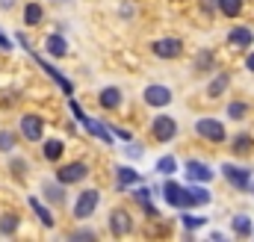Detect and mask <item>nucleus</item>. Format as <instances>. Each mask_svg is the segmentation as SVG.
I'll use <instances>...</instances> for the list:
<instances>
[{"mask_svg": "<svg viewBox=\"0 0 254 242\" xmlns=\"http://www.w3.org/2000/svg\"><path fill=\"white\" fill-rule=\"evenodd\" d=\"M110 228H113L116 237H125V234L133 231V222H130V216H127L125 210H116V213L110 216Z\"/></svg>", "mask_w": 254, "mask_h": 242, "instance_id": "11", "label": "nucleus"}, {"mask_svg": "<svg viewBox=\"0 0 254 242\" xmlns=\"http://www.w3.org/2000/svg\"><path fill=\"white\" fill-rule=\"evenodd\" d=\"M163 192H166V201H169L172 207H184V204H187V189H184L181 183L169 181L163 186Z\"/></svg>", "mask_w": 254, "mask_h": 242, "instance_id": "12", "label": "nucleus"}, {"mask_svg": "<svg viewBox=\"0 0 254 242\" xmlns=\"http://www.w3.org/2000/svg\"><path fill=\"white\" fill-rule=\"evenodd\" d=\"M252 145H254V139H252V136H246V133H240V136L234 139V151H237V154L252 151Z\"/></svg>", "mask_w": 254, "mask_h": 242, "instance_id": "29", "label": "nucleus"}, {"mask_svg": "<svg viewBox=\"0 0 254 242\" xmlns=\"http://www.w3.org/2000/svg\"><path fill=\"white\" fill-rule=\"evenodd\" d=\"M74 240H95V234L92 231H80V234H74Z\"/></svg>", "mask_w": 254, "mask_h": 242, "instance_id": "35", "label": "nucleus"}, {"mask_svg": "<svg viewBox=\"0 0 254 242\" xmlns=\"http://www.w3.org/2000/svg\"><path fill=\"white\" fill-rule=\"evenodd\" d=\"M219 9H222V15H228V18H237V15L243 12V0H219Z\"/></svg>", "mask_w": 254, "mask_h": 242, "instance_id": "25", "label": "nucleus"}, {"mask_svg": "<svg viewBox=\"0 0 254 242\" xmlns=\"http://www.w3.org/2000/svg\"><path fill=\"white\" fill-rule=\"evenodd\" d=\"M45 48H48V54H51V57H57V60L68 54V45H65V39H63V36H48Z\"/></svg>", "mask_w": 254, "mask_h": 242, "instance_id": "19", "label": "nucleus"}, {"mask_svg": "<svg viewBox=\"0 0 254 242\" xmlns=\"http://www.w3.org/2000/svg\"><path fill=\"white\" fill-rule=\"evenodd\" d=\"M181 51H184V45L178 39H160L151 45V54L160 60H175V57H181Z\"/></svg>", "mask_w": 254, "mask_h": 242, "instance_id": "4", "label": "nucleus"}, {"mask_svg": "<svg viewBox=\"0 0 254 242\" xmlns=\"http://www.w3.org/2000/svg\"><path fill=\"white\" fill-rule=\"evenodd\" d=\"M228 39H231V45H237V48H249V45L254 42V33L249 30V27H234Z\"/></svg>", "mask_w": 254, "mask_h": 242, "instance_id": "15", "label": "nucleus"}, {"mask_svg": "<svg viewBox=\"0 0 254 242\" xmlns=\"http://www.w3.org/2000/svg\"><path fill=\"white\" fill-rule=\"evenodd\" d=\"M89 175V169H86V163H68V166H63L60 172H57V181L63 183H77V181H83Z\"/></svg>", "mask_w": 254, "mask_h": 242, "instance_id": "6", "label": "nucleus"}, {"mask_svg": "<svg viewBox=\"0 0 254 242\" xmlns=\"http://www.w3.org/2000/svg\"><path fill=\"white\" fill-rule=\"evenodd\" d=\"M145 104H151V107H166V104H172V92H169L166 86H148V89H145Z\"/></svg>", "mask_w": 254, "mask_h": 242, "instance_id": "9", "label": "nucleus"}, {"mask_svg": "<svg viewBox=\"0 0 254 242\" xmlns=\"http://www.w3.org/2000/svg\"><path fill=\"white\" fill-rule=\"evenodd\" d=\"M68 107H71V113H74V119L80 121V124H83V127H86V130L92 133V136H98V139H104L107 145H113V133H110V130H107L104 124H98V121H92V119H89V116H86V113H83V110L77 107V101H71Z\"/></svg>", "mask_w": 254, "mask_h": 242, "instance_id": "1", "label": "nucleus"}, {"mask_svg": "<svg viewBox=\"0 0 254 242\" xmlns=\"http://www.w3.org/2000/svg\"><path fill=\"white\" fill-rule=\"evenodd\" d=\"M225 89H228V74H219V77H216V80L210 83V89H207V95H210V98H219V95H222Z\"/></svg>", "mask_w": 254, "mask_h": 242, "instance_id": "28", "label": "nucleus"}, {"mask_svg": "<svg viewBox=\"0 0 254 242\" xmlns=\"http://www.w3.org/2000/svg\"><path fill=\"white\" fill-rule=\"evenodd\" d=\"M195 133L204 136V139H210V142H225V124L216 119H198Z\"/></svg>", "mask_w": 254, "mask_h": 242, "instance_id": "2", "label": "nucleus"}, {"mask_svg": "<svg viewBox=\"0 0 254 242\" xmlns=\"http://www.w3.org/2000/svg\"><path fill=\"white\" fill-rule=\"evenodd\" d=\"M157 172L166 175V178L175 175V172H178V160H175V157H160V160H157Z\"/></svg>", "mask_w": 254, "mask_h": 242, "instance_id": "26", "label": "nucleus"}, {"mask_svg": "<svg viewBox=\"0 0 254 242\" xmlns=\"http://www.w3.org/2000/svg\"><path fill=\"white\" fill-rule=\"evenodd\" d=\"M15 231H18V216H15V213H3V216H0V234L9 237V234H15Z\"/></svg>", "mask_w": 254, "mask_h": 242, "instance_id": "21", "label": "nucleus"}, {"mask_svg": "<svg viewBox=\"0 0 254 242\" xmlns=\"http://www.w3.org/2000/svg\"><path fill=\"white\" fill-rule=\"evenodd\" d=\"M116 172H119V186H122V189H127V186H136V183H139V172H133L130 166H119Z\"/></svg>", "mask_w": 254, "mask_h": 242, "instance_id": "20", "label": "nucleus"}, {"mask_svg": "<svg viewBox=\"0 0 254 242\" xmlns=\"http://www.w3.org/2000/svg\"><path fill=\"white\" fill-rule=\"evenodd\" d=\"M195 65H198V68H210V65H213V54H210V51H204V54H201V60L195 62Z\"/></svg>", "mask_w": 254, "mask_h": 242, "instance_id": "33", "label": "nucleus"}, {"mask_svg": "<svg viewBox=\"0 0 254 242\" xmlns=\"http://www.w3.org/2000/svg\"><path fill=\"white\" fill-rule=\"evenodd\" d=\"M222 175L234 183L237 189H249V183H252V172L249 169H240V166H231V163L222 166Z\"/></svg>", "mask_w": 254, "mask_h": 242, "instance_id": "7", "label": "nucleus"}, {"mask_svg": "<svg viewBox=\"0 0 254 242\" xmlns=\"http://www.w3.org/2000/svg\"><path fill=\"white\" fill-rule=\"evenodd\" d=\"M30 210L42 219V225H45V228H54V216H51V210H48L39 198H30Z\"/></svg>", "mask_w": 254, "mask_h": 242, "instance_id": "18", "label": "nucleus"}, {"mask_svg": "<svg viewBox=\"0 0 254 242\" xmlns=\"http://www.w3.org/2000/svg\"><path fill=\"white\" fill-rule=\"evenodd\" d=\"M213 201V195L204 189V186H192L187 189V204L184 207H204V204H210Z\"/></svg>", "mask_w": 254, "mask_h": 242, "instance_id": "13", "label": "nucleus"}, {"mask_svg": "<svg viewBox=\"0 0 254 242\" xmlns=\"http://www.w3.org/2000/svg\"><path fill=\"white\" fill-rule=\"evenodd\" d=\"M42 189H45V195H48V201H51V204H63V201H65V189H63V186H57V183H45Z\"/></svg>", "mask_w": 254, "mask_h": 242, "instance_id": "23", "label": "nucleus"}, {"mask_svg": "<svg viewBox=\"0 0 254 242\" xmlns=\"http://www.w3.org/2000/svg\"><path fill=\"white\" fill-rule=\"evenodd\" d=\"M133 198H136V201H139V204H142V210H145V213H148V216H154V219H157V216H160V213H157V207H154V204H151V189H145V186H139V189H136V195H133Z\"/></svg>", "mask_w": 254, "mask_h": 242, "instance_id": "17", "label": "nucleus"}, {"mask_svg": "<svg viewBox=\"0 0 254 242\" xmlns=\"http://www.w3.org/2000/svg\"><path fill=\"white\" fill-rule=\"evenodd\" d=\"M187 178H190V181H201V183H207V181H213V169H210L207 163L190 160V163H187Z\"/></svg>", "mask_w": 254, "mask_h": 242, "instance_id": "10", "label": "nucleus"}, {"mask_svg": "<svg viewBox=\"0 0 254 242\" xmlns=\"http://www.w3.org/2000/svg\"><path fill=\"white\" fill-rule=\"evenodd\" d=\"M204 225H207V219H204V216H190V213L184 216V228H187V231H195V228H204Z\"/></svg>", "mask_w": 254, "mask_h": 242, "instance_id": "30", "label": "nucleus"}, {"mask_svg": "<svg viewBox=\"0 0 254 242\" xmlns=\"http://www.w3.org/2000/svg\"><path fill=\"white\" fill-rule=\"evenodd\" d=\"M151 133L160 139V142H172L178 136V121L169 119V116H160V119L151 121Z\"/></svg>", "mask_w": 254, "mask_h": 242, "instance_id": "3", "label": "nucleus"}, {"mask_svg": "<svg viewBox=\"0 0 254 242\" xmlns=\"http://www.w3.org/2000/svg\"><path fill=\"white\" fill-rule=\"evenodd\" d=\"M30 57H33V60H39V65H42V68H45V71L51 74V80H57V83L63 86V92H65V95H71V92H74V86H71V83L65 80V74H60L57 68H51V65H48V62H45V60H42V57H39L36 51H30Z\"/></svg>", "mask_w": 254, "mask_h": 242, "instance_id": "14", "label": "nucleus"}, {"mask_svg": "<svg viewBox=\"0 0 254 242\" xmlns=\"http://www.w3.org/2000/svg\"><path fill=\"white\" fill-rule=\"evenodd\" d=\"M95 207H98V192L95 189H86V192H80V198L74 204V216L77 219H89L95 213Z\"/></svg>", "mask_w": 254, "mask_h": 242, "instance_id": "5", "label": "nucleus"}, {"mask_svg": "<svg viewBox=\"0 0 254 242\" xmlns=\"http://www.w3.org/2000/svg\"><path fill=\"white\" fill-rule=\"evenodd\" d=\"M116 136H119V139H125V142L133 139V136H130V130H116Z\"/></svg>", "mask_w": 254, "mask_h": 242, "instance_id": "37", "label": "nucleus"}, {"mask_svg": "<svg viewBox=\"0 0 254 242\" xmlns=\"http://www.w3.org/2000/svg\"><path fill=\"white\" fill-rule=\"evenodd\" d=\"M98 104H101L104 110H116V107L122 104V92H119L116 86H110V89H104V92H101V98H98Z\"/></svg>", "mask_w": 254, "mask_h": 242, "instance_id": "16", "label": "nucleus"}, {"mask_svg": "<svg viewBox=\"0 0 254 242\" xmlns=\"http://www.w3.org/2000/svg\"><path fill=\"white\" fill-rule=\"evenodd\" d=\"M246 68H249V71L254 74V54H249V60H246Z\"/></svg>", "mask_w": 254, "mask_h": 242, "instance_id": "38", "label": "nucleus"}, {"mask_svg": "<svg viewBox=\"0 0 254 242\" xmlns=\"http://www.w3.org/2000/svg\"><path fill=\"white\" fill-rule=\"evenodd\" d=\"M12 169H15V175H24V169H27V166H24V160H15V163H12Z\"/></svg>", "mask_w": 254, "mask_h": 242, "instance_id": "34", "label": "nucleus"}, {"mask_svg": "<svg viewBox=\"0 0 254 242\" xmlns=\"http://www.w3.org/2000/svg\"><path fill=\"white\" fill-rule=\"evenodd\" d=\"M254 228H252V219L249 216H234V234H240V237H249Z\"/></svg>", "mask_w": 254, "mask_h": 242, "instance_id": "27", "label": "nucleus"}, {"mask_svg": "<svg viewBox=\"0 0 254 242\" xmlns=\"http://www.w3.org/2000/svg\"><path fill=\"white\" fill-rule=\"evenodd\" d=\"M228 116H231V119H243V116H246V104H243V101H234V104L228 107Z\"/></svg>", "mask_w": 254, "mask_h": 242, "instance_id": "32", "label": "nucleus"}, {"mask_svg": "<svg viewBox=\"0 0 254 242\" xmlns=\"http://www.w3.org/2000/svg\"><path fill=\"white\" fill-rule=\"evenodd\" d=\"M0 48H3V51H12V42H9L3 33H0Z\"/></svg>", "mask_w": 254, "mask_h": 242, "instance_id": "36", "label": "nucleus"}, {"mask_svg": "<svg viewBox=\"0 0 254 242\" xmlns=\"http://www.w3.org/2000/svg\"><path fill=\"white\" fill-rule=\"evenodd\" d=\"M42 15H45V12H42V6H39V3H27V9H24V24H30V27H33V24H39V21H42Z\"/></svg>", "mask_w": 254, "mask_h": 242, "instance_id": "24", "label": "nucleus"}, {"mask_svg": "<svg viewBox=\"0 0 254 242\" xmlns=\"http://www.w3.org/2000/svg\"><path fill=\"white\" fill-rule=\"evenodd\" d=\"M63 151H65V145L60 142V139H51V142H45V160H60L63 157Z\"/></svg>", "mask_w": 254, "mask_h": 242, "instance_id": "22", "label": "nucleus"}, {"mask_svg": "<svg viewBox=\"0 0 254 242\" xmlns=\"http://www.w3.org/2000/svg\"><path fill=\"white\" fill-rule=\"evenodd\" d=\"M12 148H15V133L0 130V151H12Z\"/></svg>", "mask_w": 254, "mask_h": 242, "instance_id": "31", "label": "nucleus"}, {"mask_svg": "<svg viewBox=\"0 0 254 242\" xmlns=\"http://www.w3.org/2000/svg\"><path fill=\"white\" fill-rule=\"evenodd\" d=\"M42 130H45V121L39 116H24L21 119V133L30 139V142H39L42 139Z\"/></svg>", "mask_w": 254, "mask_h": 242, "instance_id": "8", "label": "nucleus"}]
</instances>
